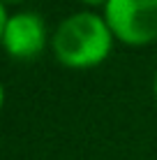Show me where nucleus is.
Instances as JSON below:
<instances>
[{
  "instance_id": "obj_1",
  "label": "nucleus",
  "mask_w": 157,
  "mask_h": 160,
  "mask_svg": "<svg viewBox=\"0 0 157 160\" xmlns=\"http://www.w3.org/2000/svg\"><path fill=\"white\" fill-rule=\"evenodd\" d=\"M53 51L67 68H93L111 51V28L93 12L72 14L58 26Z\"/></svg>"
},
{
  "instance_id": "obj_5",
  "label": "nucleus",
  "mask_w": 157,
  "mask_h": 160,
  "mask_svg": "<svg viewBox=\"0 0 157 160\" xmlns=\"http://www.w3.org/2000/svg\"><path fill=\"white\" fill-rule=\"evenodd\" d=\"M155 95H157V74H155Z\"/></svg>"
},
{
  "instance_id": "obj_6",
  "label": "nucleus",
  "mask_w": 157,
  "mask_h": 160,
  "mask_svg": "<svg viewBox=\"0 0 157 160\" xmlns=\"http://www.w3.org/2000/svg\"><path fill=\"white\" fill-rule=\"evenodd\" d=\"M5 2H21V0H5Z\"/></svg>"
},
{
  "instance_id": "obj_4",
  "label": "nucleus",
  "mask_w": 157,
  "mask_h": 160,
  "mask_svg": "<svg viewBox=\"0 0 157 160\" xmlns=\"http://www.w3.org/2000/svg\"><path fill=\"white\" fill-rule=\"evenodd\" d=\"M83 2H93V5H97V2H104V5H106L109 0H83Z\"/></svg>"
},
{
  "instance_id": "obj_2",
  "label": "nucleus",
  "mask_w": 157,
  "mask_h": 160,
  "mask_svg": "<svg viewBox=\"0 0 157 160\" xmlns=\"http://www.w3.org/2000/svg\"><path fill=\"white\" fill-rule=\"evenodd\" d=\"M104 21L127 44L157 40V0H109Z\"/></svg>"
},
{
  "instance_id": "obj_3",
  "label": "nucleus",
  "mask_w": 157,
  "mask_h": 160,
  "mask_svg": "<svg viewBox=\"0 0 157 160\" xmlns=\"http://www.w3.org/2000/svg\"><path fill=\"white\" fill-rule=\"evenodd\" d=\"M46 28L42 16L21 12L2 23V44L14 58H32L44 49Z\"/></svg>"
}]
</instances>
